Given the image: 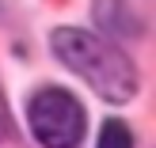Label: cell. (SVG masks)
Segmentation results:
<instances>
[{"instance_id": "obj_1", "label": "cell", "mask_w": 156, "mask_h": 148, "mask_svg": "<svg viewBox=\"0 0 156 148\" xmlns=\"http://www.w3.org/2000/svg\"><path fill=\"white\" fill-rule=\"evenodd\" d=\"M50 46L57 53V61L65 68H73L80 80H88L111 103H126L137 91V68L118 46H111L107 38L91 34L80 27H57L50 34Z\"/></svg>"}, {"instance_id": "obj_2", "label": "cell", "mask_w": 156, "mask_h": 148, "mask_svg": "<svg viewBox=\"0 0 156 148\" xmlns=\"http://www.w3.org/2000/svg\"><path fill=\"white\" fill-rule=\"evenodd\" d=\"M30 133L42 148H76L84 141V106L61 88H42L27 106Z\"/></svg>"}, {"instance_id": "obj_3", "label": "cell", "mask_w": 156, "mask_h": 148, "mask_svg": "<svg viewBox=\"0 0 156 148\" xmlns=\"http://www.w3.org/2000/svg\"><path fill=\"white\" fill-rule=\"evenodd\" d=\"M95 148H133V133H129L118 118H111L103 129H99V144Z\"/></svg>"}]
</instances>
